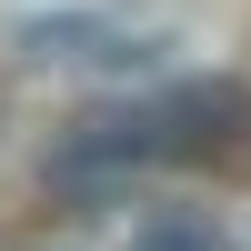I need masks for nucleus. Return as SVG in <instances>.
Instances as JSON below:
<instances>
[{
	"label": "nucleus",
	"mask_w": 251,
	"mask_h": 251,
	"mask_svg": "<svg viewBox=\"0 0 251 251\" xmlns=\"http://www.w3.org/2000/svg\"><path fill=\"white\" fill-rule=\"evenodd\" d=\"M141 131H151V161H171V171H241L251 161V80L191 71L161 100H141Z\"/></svg>",
	"instance_id": "nucleus-1"
},
{
	"label": "nucleus",
	"mask_w": 251,
	"mask_h": 251,
	"mask_svg": "<svg viewBox=\"0 0 251 251\" xmlns=\"http://www.w3.org/2000/svg\"><path fill=\"white\" fill-rule=\"evenodd\" d=\"M131 251H241V241L221 231V221H201V211H151L131 231Z\"/></svg>",
	"instance_id": "nucleus-2"
}]
</instances>
